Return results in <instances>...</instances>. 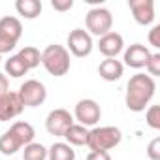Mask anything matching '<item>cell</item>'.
I'll list each match as a JSON object with an SVG mask.
<instances>
[{
	"label": "cell",
	"mask_w": 160,
	"mask_h": 160,
	"mask_svg": "<svg viewBox=\"0 0 160 160\" xmlns=\"http://www.w3.org/2000/svg\"><path fill=\"white\" fill-rule=\"evenodd\" d=\"M154 91H156V83L151 75H145V73L132 75L126 85V96H124L126 108L134 113L145 111V108L154 96Z\"/></svg>",
	"instance_id": "obj_1"
},
{
	"label": "cell",
	"mask_w": 160,
	"mask_h": 160,
	"mask_svg": "<svg viewBox=\"0 0 160 160\" xmlns=\"http://www.w3.org/2000/svg\"><path fill=\"white\" fill-rule=\"evenodd\" d=\"M42 64L51 75L62 77L70 70V53H68V49L64 45L51 43L42 53Z\"/></svg>",
	"instance_id": "obj_2"
},
{
	"label": "cell",
	"mask_w": 160,
	"mask_h": 160,
	"mask_svg": "<svg viewBox=\"0 0 160 160\" xmlns=\"http://www.w3.org/2000/svg\"><path fill=\"white\" fill-rule=\"evenodd\" d=\"M122 139V134L117 126H100V128H92L89 130V138H87V145L91 151H104L108 152L109 149L117 147Z\"/></svg>",
	"instance_id": "obj_3"
},
{
	"label": "cell",
	"mask_w": 160,
	"mask_h": 160,
	"mask_svg": "<svg viewBox=\"0 0 160 160\" xmlns=\"http://www.w3.org/2000/svg\"><path fill=\"white\" fill-rule=\"evenodd\" d=\"M23 34V25L17 17L6 15L0 19V55L10 53Z\"/></svg>",
	"instance_id": "obj_4"
},
{
	"label": "cell",
	"mask_w": 160,
	"mask_h": 160,
	"mask_svg": "<svg viewBox=\"0 0 160 160\" xmlns=\"http://www.w3.org/2000/svg\"><path fill=\"white\" fill-rule=\"evenodd\" d=\"M85 23H87V30L98 38L106 36L108 32H111V25H113V15L109 10L106 8H92L89 10L87 17H85Z\"/></svg>",
	"instance_id": "obj_5"
},
{
	"label": "cell",
	"mask_w": 160,
	"mask_h": 160,
	"mask_svg": "<svg viewBox=\"0 0 160 160\" xmlns=\"http://www.w3.org/2000/svg\"><path fill=\"white\" fill-rule=\"evenodd\" d=\"M19 98L23 102L25 108H38L45 102L47 98V91L43 87V83H40L38 79H28L19 87Z\"/></svg>",
	"instance_id": "obj_6"
},
{
	"label": "cell",
	"mask_w": 160,
	"mask_h": 160,
	"mask_svg": "<svg viewBox=\"0 0 160 160\" xmlns=\"http://www.w3.org/2000/svg\"><path fill=\"white\" fill-rule=\"evenodd\" d=\"M68 53L75 57H89L92 53V38L83 28H73L68 34Z\"/></svg>",
	"instance_id": "obj_7"
},
{
	"label": "cell",
	"mask_w": 160,
	"mask_h": 160,
	"mask_svg": "<svg viewBox=\"0 0 160 160\" xmlns=\"http://www.w3.org/2000/svg\"><path fill=\"white\" fill-rule=\"evenodd\" d=\"M102 117V111H100V106L91 100V98H85V100H79L75 104V119L81 122V126H94Z\"/></svg>",
	"instance_id": "obj_8"
},
{
	"label": "cell",
	"mask_w": 160,
	"mask_h": 160,
	"mask_svg": "<svg viewBox=\"0 0 160 160\" xmlns=\"http://www.w3.org/2000/svg\"><path fill=\"white\" fill-rule=\"evenodd\" d=\"M73 124V117L68 109H53L45 119V128L53 136H64V132Z\"/></svg>",
	"instance_id": "obj_9"
},
{
	"label": "cell",
	"mask_w": 160,
	"mask_h": 160,
	"mask_svg": "<svg viewBox=\"0 0 160 160\" xmlns=\"http://www.w3.org/2000/svg\"><path fill=\"white\" fill-rule=\"evenodd\" d=\"M23 109H25V106L17 92L8 91L4 94H0V121H12Z\"/></svg>",
	"instance_id": "obj_10"
},
{
	"label": "cell",
	"mask_w": 160,
	"mask_h": 160,
	"mask_svg": "<svg viewBox=\"0 0 160 160\" xmlns=\"http://www.w3.org/2000/svg\"><path fill=\"white\" fill-rule=\"evenodd\" d=\"M128 8L138 25H151L154 21V2L152 0H128Z\"/></svg>",
	"instance_id": "obj_11"
},
{
	"label": "cell",
	"mask_w": 160,
	"mask_h": 160,
	"mask_svg": "<svg viewBox=\"0 0 160 160\" xmlns=\"http://www.w3.org/2000/svg\"><path fill=\"white\" fill-rule=\"evenodd\" d=\"M122 47H124L122 36L117 34V32H108L98 42V49H100L102 55H106V58H115L122 51Z\"/></svg>",
	"instance_id": "obj_12"
},
{
	"label": "cell",
	"mask_w": 160,
	"mask_h": 160,
	"mask_svg": "<svg viewBox=\"0 0 160 160\" xmlns=\"http://www.w3.org/2000/svg\"><path fill=\"white\" fill-rule=\"evenodd\" d=\"M149 57H151V51L145 45L134 43L124 51V64L130 68H145Z\"/></svg>",
	"instance_id": "obj_13"
},
{
	"label": "cell",
	"mask_w": 160,
	"mask_h": 160,
	"mask_svg": "<svg viewBox=\"0 0 160 160\" xmlns=\"http://www.w3.org/2000/svg\"><path fill=\"white\" fill-rule=\"evenodd\" d=\"M122 70H124V66L117 58H106L98 66V73H100L102 79H106V81H117V79H121Z\"/></svg>",
	"instance_id": "obj_14"
},
{
	"label": "cell",
	"mask_w": 160,
	"mask_h": 160,
	"mask_svg": "<svg viewBox=\"0 0 160 160\" xmlns=\"http://www.w3.org/2000/svg\"><path fill=\"white\" fill-rule=\"evenodd\" d=\"M8 132L17 139V143H19L21 147H25V145L32 143V141H34V136H36V132H34L32 124H30V122H25V121L13 122V124L10 126V130H8Z\"/></svg>",
	"instance_id": "obj_15"
},
{
	"label": "cell",
	"mask_w": 160,
	"mask_h": 160,
	"mask_svg": "<svg viewBox=\"0 0 160 160\" xmlns=\"http://www.w3.org/2000/svg\"><path fill=\"white\" fill-rule=\"evenodd\" d=\"M15 10L25 19H36L42 13V2L40 0H17Z\"/></svg>",
	"instance_id": "obj_16"
},
{
	"label": "cell",
	"mask_w": 160,
	"mask_h": 160,
	"mask_svg": "<svg viewBox=\"0 0 160 160\" xmlns=\"http://www.w3.org/2000/svg\"><path fill=\"white\" fill-rule=\"evenodd\" d=\"M66 141H68V145H87V138H89V130L85 128V126H81V124H72L66 132H64V136H62Z\"/></svg>",
	"instance_id": "obj_17"
},
{
	"label": "cell",
	"mask_w": 160,
	"mask_h": 160,
	"mask_svg": "<svg viewBox=\"0 0 160 160\" xmlns=\"http://www.w3.org/2000/svg\"><path fill=\"white\" fill-rule=\"evenodd\" d=\"M47 160H75V151L68 143H53L47 151Z\"/></svg>",
	"instance_id": "obj_18"
},
{
	"label": "cell",
	"mask_w": 160,
	"mask_h": 160,
	"mask_svg": "<svg viewBox=\"0 0 160 160\" xmlns=\"http://www.w3.org/2000/svg\"><path fill=\"white\" fill-rule=\"evenodd\" d=\"M17 57L23 60V64H25L28 70H32V68L40 66V62H42V53H40L36 47H32V45L23 47V49L17 53Z\"/></svg>",
	"instance_id": "obj_19"
},
{
	"label": "cell",
	"mask_w": 160,
	"mask_h": 160,
	"mask_svg": "<svg viewBox=\"0 0 160 160\" xmlns=\"http://www.w3.org/2000/svg\"><path fill=\"white\" fill-rule=\"evenodd\" d=\"M23 160H47V149L42 143H28L23 151Z\"/></svg>",
	"instance_id": "obj_20"
},
{
	"label": "cell",
	"mask_w": 160,
	"mask_h": 160,
	"mask_svg": "<svg viewBox=\"0 0 160 160\" xmlns=\"http://www.w3.org/2000/svg\"><path fill=\"white\" fill-rule=\"evenodd\" d=\"M19 149H21V145L17 143V139L10 132H4L2 136H0V152L2 154L10 156V154H15Z\"/></svg>",
	"instance_id": "obj_21"
},
{
	"label": "cell",
	"mask_w": 160,
	"mask_h": 160,
	"mask_svg": "<svg viewBox=\"0 0 160 160\" xmlns=\"http://www.w3.org/2000/svg\"><path fill=\"white\" fill-rule=\"evenodd\" d=\"M6 72H8L12 77H23V75H27L28 68L23 64V60H21L17 55H13V57H10V58L6 60Z\"/></svg>",
	"instance_id": "obj_22"
},
{
	"label": "cell",
	"mask_w": 160,
	"mask_h": 160,
	"mask_svg": "<svg viewBox=\"0 0 160 160\" xmlns=\"http://www.w3.org/2000/svg\"><path fill=\"white\" fill-rule=\"evenodd\" d=\"M145 119H147V124L154 130L160 128V106H151L145 113Z\"/></svg>",
	"instance_id": "obj_23"
},
{
	"label": "cell",
	"mask_w": 160,
	"mask_h": 160,
	"mask_svg": "<svg viewBox=\"0 0 160 160\" xmlns=\"http://www.w3.org/2000/svg\"><path fill=\"white\" fill-rule=\"evenodd\" d=\"M145 68H147V72H149L151 77L160 75V53H151V57H149Z\"/></svg>",
	"instance_id": "obj_24"
},
{
	"label": "cell",
	"mask_w": 160,
	"mask_h": 160,
	"mask_svg": "<svg viewBox=\"0 0 160 160\" xmlns=\"http://www.w3.org/2000/svg\"><path fill=\"white\" fill-rule=\"evenodd\" d=\"M147 156L151 160H160V138H154L147 147Z\"/></svg>",
	"instance_id": "obj_25"
},
{
	"label": "cell",
	"mask_w": 160,
	"mask_h": 160,
	"mask_svg": "<svg viewBox=\"0 0 160 160\" xmlns=\"http://www.w3.org/2000/svg\"><path fill=\"white\" fill-rule=\"evenodd\" d=\"M51 6L57 12H68L73 8V0H51Z\"/></svg>",
	"instance_id": "obj_26"
},
{
	"label": "cell",
	"mask_w": 160,
	"mask_h": 160,
	"mask_svg": "<svg viewBox=\"0 0 160 160\" xmlns=\"http://www.w3.org/2000/svg\"><path fill=\"white\" fill-rule=\"evenodd\" d=\"M149 43H151L154 49L160 47V25H154V27L151 28V32H149Z\"/></svg>",
	"instance_id": "obj_27"
},
{
	"label": "cell",
	"mask_w": 160,
	"mask_h": 160,
	"mask_svg": "<svg viewBox=\"0 0 160 160\" xmlns=\"http://www.w3.org/2000/svg\"><path fill=\"white\" fill-rule=\"evenodd\" d=\"M87 160H111L109 152H104V151H91L87 154Z\"/></svg>",
	"instance_id": "obj_28"
},
{
	"label": "cell",
	"mask_w": 160,
	"mask_h": 160,
	"mask_svg": "<svg viewBox=\"0 0 160 160\" xmlns=\"http://www.w3.org/2000/svg\"><path fill=\"white\" fill-rule=\"evenodd\" d=\"M8 89H10V81H8V77H6L4 73H0V94L8 92Z\"/></svg>",
	"instance_id": "obj_29"
},
{
	"label": "cell",
	"mask_w": 160,
	"mask_h": 160,
	"mask_svg": "<svg viewBox=\"0 0 160 160\" xmlns=\"http://www.w3.org/2000/svg\"><path fill=\"white\" fill-rule=\"evenodd\" d=\"M0 60H2V55H0Z\"/></svg>",
	"instance_id": "obj_30"
}]
</instances>
